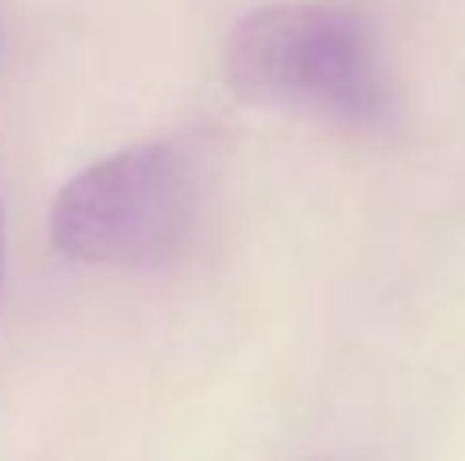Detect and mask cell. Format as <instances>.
I'll return each mask as SVG.
<instances>
[{"mask_svg": "<svg viewBox=\"0 0 465 461\" xmlns=\"http://www.w3.org/2000/svg\"><path fill=\"white\" fill-rule=\"evenodd\" d=\"M232 94L335 123H376L388 111V65L360 13L339 5H265L225 49Z\"/></svg>", "mask_w": 465, "mask_h": 461, "instance_id": "6da1fadb", "label": "cell"}, {"mask_svg": "<svg viewBox=\"0 0 465 461\" xmlns=\"http://www.w3.org/2000/svg\"><path fill=\"white\" fill-rule=\"evenodd\" d=\"M196 209L193 160L176 143H139L82 168L57 192L49 237L86 266H160L188 241Z\"/></svg>", "mask_w": 465, "mask_h": 461, "instance_id": "7a4b0ae2", "label": "cell"}, {"mask_svg": "<svg viewBox=\"0 0 465 461\" xmlns=\"http://www.w3.org/2000/svg\"><path fill=\"white\" fill-rule=\"evenodd\" d=\"M0 274H5V221H0Z\"/></svg>", "mask_w": 465, "mask_h": 461, "instance_id": "3957f363", "label": "cell"}]
</instances>
